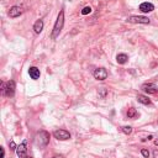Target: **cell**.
I'll use <instances>...</instances> for the list:
<instances>
[{"label":"cell","instance_id":"1","mask_svg":"<svg viewBox=\"0 0 158 158\" xmlns=\"http://www.w3.org/2000/svg\"><path fill=\"white\" fill-rule=\"evenodd\" d=\"M63 25H64V11L61 10L58 14V17H57V21L54 24V27H53V31H52V38H57L58 35L61 34V31L63 29Z\"/></svg>","mask_w":158,"mask_h":158},{"label":"cell","instance_id":"2","mask_svg":"<svg viewBox=\"0 0 158 158\" xmlns=\"http://www.w3.org/2000/svg\"><path fill=\"white\" fill-rule=\"evenodd\" d=\"M49 142V133L46 131H40L35 137V145L40 148H43Z\"/></svg>","mask_w":158,"mask_h":158},{"label":"cell","instance_id":"3","mask_svg":"<svg viewBox=\"0 0 158 158\" xmlns=\"http://www.w3.org/2000/svg\"><path fill=\"white\" fill-rule=\"evenodd\" d=\"M26 152H27V142L24 141L22 143H20V145L17 146L16 148V155L19 158H27L29 156L26 155Z\"/></svg>","mask_w":158,"mask_h":158},{"label":"cell","instance_id":"4","mask_svg":"<svg viewBox=\"0 0 158 158\" xmlns=\"http://www.w3.org/2000/svg\"><path fill=\"white\" fill-rule=\"evenodd\" d=\"M53 136L57 138V140H61V141H66L71 138V133L66 130H57V131L53 132Z\"/></svg>","mask_w":158,"mask_h":158},{"label":"cell","instance_id":"5","mask_svg":"<svg viewBox=\"0 0 158 158\" xmlns=\"http://www.w3.org/2000/svg\"><path fill=\"white\" fill-rule=\"evenodd\" d=\"M127 21L131 24H150V19L146 16H130Z\"/></svg>","mask_w":158,"mask_h":158},{"label":"cell","instance_id":"6","mask_svg":"<svg viewBox=\"0 0 158 158\" xmlns=\"http://www.w3.org/2000/svg\"><path fill=\"white\" fill-rule=\"evenodd\" d=\"M94 78L98 80H105L108 78V71L105 68H98L94 71Z\"/></svg>","mask_w":158,"mask_h":158},{"label":"cell","instance_id":"7","mask_svg":"<svg viewBox=\"0 0 158 158\" xmlns=\"http://www.w3.org/2000/svg\"><path fill=\"white\" fill-rule=\"evenodd\" d=\"M15 89H16V85H15V82L14 80H9L5 85V95L6 96H12L15 94Z\"/></svg>","mask_w":158,"mask_h":158},{"label":"cell","instance_id":"8","mask_svg":"<svg viewBox=\"0 0 158 158\" xmlns=\"http://www.w3.org/2000/svg\"><path fill=\"white\" fill-rule=\"evenodd\" d=\"M142 90L148 93V94H156V93H158V87L155 85L153 83H146V84L142 85Z\"/></svg>","mask_w":158,"mask_h":158},{"label":"cell","instance_id":"9","mask_svg":"<svg viewBox=\"0 0 158 158\" xmlns=\"http://www.w3.org/2000/svg\"><path fill=\"white\" fill-rule=\"evenodd\" d=\"M22 12H24V10H22L20 6H12L10 10H9V16L10 17H17V16H20Z\"/></svg>","mask_w":158,"mask_h":158},{"label":"cell","instance_id":"10","mask_svg":"<svg viewBox=\"0 0 158 158\" xmlns=\"http://www.w3.org/2000/svg\"><path fill=\"white\" fill-rule=\"evenodd\" d=\"M140 10L142 12H151L155 10V6H153V4H151V3H142L140 5Z\"/></svg>","mask_w":158,"mask_h":158},{"label":"cell","instance_id":"11","mask_svg":"<svg viewBox=\"0 0 158 158\" xmlns=\"http://www.w3.org/2000/svg\"><path fill=\"white\" fill-rule=\"evenodd\" d=\"M29 74H30V77L32 78V79H38L40 78V76H41V73H40V69L38 68H36V67H31L30 69H29Z\"/></svg>","mask_w":158,"mask_h":158},{"label":"cell","instance_id":"12","mask_svg":"<svg viewBox=\"0 0 158 158\" xmlns=\"http://www.w3.org/2000/svg\"><path fill=\"white\" fill-rule=\"evenodd\" d=\"M43 30V21L42 20H37L34 25V31L36 34H40V32H42Z\"/></svg>","mask_w":158,"mask_h":158},{"label":"cell","instance_id":"13","mask_svg":"<svg viewBox=\"0 0 158 158\" xmlns=\"http://www.w3.org/2000/svg\"><path fill=\"white\" fill-rule=\"evenodd\" d=\"M127 59H128V57H127L126 54H124V53L117 54V57H116V61H117L119 64H125V63L127 62Z\"/></svg>","mask_w":158,"mask_h":158},{"label":"cell","instance_id":"14","mask_svg":"<svg viewBox=\"0 0 158 158\" xmlns=\"http://www.w3.org/2000/svg\"><path fill=\"white\" fill-rule=\"evenodd\" d=\"M137 100L140 101L141 104H145V105H151V100L148 99L147 96H145V95H137Z\"/></svg>","mask_w":158,"mask_h":158},{"label":"cell","instance_id":"15","mask_svg":"<svg viewBox=\"0 0 158 158\" xmlns=\"http://www.w3.org/2000/svg\"><path fill=\"white\" fill-rule=\"evenodd\" d=\"M127 116H128V119H135V117H137L138 114H137L136 109L130 108V109H128V111H127Z\"/></svg>","mask_w":158,"mask_h":158},{"label":"cell","instance_id":"16","mask_svg":"<svg viewBox=\"0 0 158 158\" xmlns=\"http://www.w3.org/2000/svg\"><path fill=\"white\" fill-rule=\"evenodd\" d=\"M122 132L126 133V135H130V133L132 132V127L131 126H124L122 127Z\"/></svg>","mask_w":158,"mask_h":158},{"label":"cell","instance_id":"17","mask_svg":"<svg viewBox=\"0 0 158 158\" xmlns=\"http://www.w3.org/2000/svg\"><path fill=\"white\" fill-rule=\"evenodd\" d=\"M90 12H91V8H90V6H85V8L82 10L83 15H88V14H90Z\"/></svg>","mask_w":158,"mask_h":158},{"label":"cell","instance_id":"18","mask_svg":"<svg viewBox=\"0 0 158 158\" xmlns=\"http://www.w3.org/2000/svg\"><path fill=\"white\" fill-rule=\"evenodd\" d=\"M141 153H142V156L145 157V158H148V157H150V151L145 150V148H143V150L141 151Z\"/></svg>","mask_w":158,"mask_h":158},{"label":"cell","instance_id":"19","mask_svg":"<svg viewBox=\"0 0 158 158\" xmlns=\"http://www.w3.org/2000/svg\"><path fill=\"white\" fill-rule=\"evenodd\" d=\"M9 146L11 147V150H16V148H17V146L15 145V142H14V141H10V142H9Z\"/></svg>","mask_w":158,"mask_h":158},{"label":"cell","instance_id":"20","mask_svg":"<svg viewBox=\"0 0 158 158\" xmlns=\"http://www.w3.org/2000/svg\"><path fill=\"white\" fill-rule=\"evenodd\" d=\"M0 151H1V157H0V158H4V157H5V151H4L3 147H0Z\"/></svg>","mask_w":158,"mask_h":158},{"label":"cell","instance_id":"21","mask_svg":"<svg viewBox=\"0 0 158 158\" xmlns=\"http://www.w3.org/2000/svg\"><path fill=\"white\" fill-rule=\"evenodd\" d=\"M153 157H155V158H158V151H157V150L153 151Z\"/></svg>","mask_w":158,"mask_h":158},{"label":"cell","instance_id":"22","mask_svg":"<svg viewBox=\"0 0 158 158\" xmlns=\"http://www.w3.org/2000/svg\"><path fill=\"white\" fill-rule=\"evenodd\" d=\"M53 158H63V156H54Z\"/></svg>","mask_w":158,"mask_h":158},{"label":"cell","instance_id":"23","mask_svg":"<svg viewBox=\"0 0 158 158\" xmlns=\"http://www.w3.org/2000/svg\"><path fill=\"white\" fill-rule=\"evenodd\" d=\"M155 145H156V146H158V138H157V140L155 141Z\"/></svg>","mask_w":158,"mask_h":158},{"label":"cell","instance_id":"24","mask_svg":"<svg viewBox=\"0 0 158 158\" xmlns=\"http://www.w3.org/2000/svg\"><path fill=\"white\" fill-rule=\"evenodd\" d=\"M27 158H32V157H27Z\"/></svg>","mask_w":158,"mask_h":158}]
</instances>
